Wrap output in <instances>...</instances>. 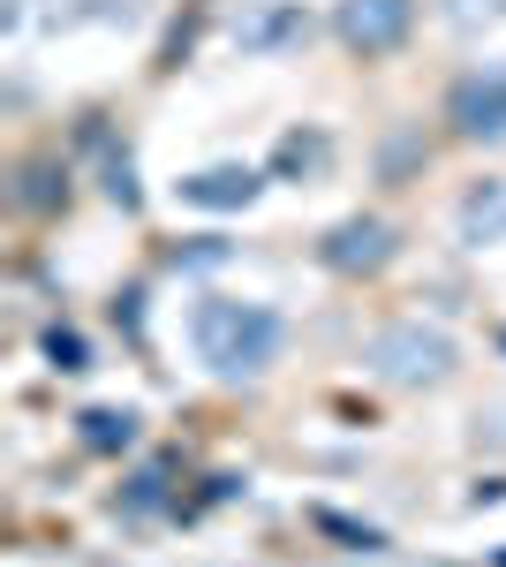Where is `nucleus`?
<instances>
[{
  "label": "nucleus",
  "instance_id": "obj_8",
  "mask_svg": "<svg viewBox=\"0 0 506 567\" xmlns=\"http://www.w3.org/2000/svg\"><path fill=\"white\" fill-rule=\"evenodd\" d=\"M128 439H136V416H128V409H91L84 416V446H99V454H114Z\"/></svg>",
  "mask_w": 506,
  "mask_h": 567
},
{
  "label": "nucleus",
  "instance_id": "obj_7",
  "mask_svg": "<svg viewBox=\"0 0 506 567\" xmlns=\"http://www.w3.org/2000/svg\"><path fill=\"white\" fill-rule=\"evenodd\" d=\"M462 235H468V243H499V235H506V182H484V189H468Z\"/></svg>",
  "mask_w": 506,
  "mask_h": 567
},
{
  "label": "nucleus",
  "instance_id": "obj_10",
  "mask_svg": "<svg viewBox=\"0 0 506 567\" xmlns=\"http://www.w3.org/2000/svg\"><path fill=\"white\" fill-rule=\"evenodd\" d=\"M45 349L61 355V371H76V363H84V341H69V333H53V341H45Z\"/></svg>",
  "mask_w": 506,
  "mask_h": 567
},
{
  "label": "nucleus",
  "instance_id": "obj_9",
  "mask_svg": "<svg viewBox=\"0 0 506 567\" xmlns=\"http://www.w3.org/2000/svg\"><path fill=\"white\" fill-rule=\"evenodd\" d=\"M476 16H506V0H454V23H476Z\"/></svg>",
  "mask_w": 506,
  "mask_h": 567
},
{
  "label": "nucleus",
  "instance_id": "obj_3",
  "mask_svg": "<svg viewBox=\"0 0 506 567\" xmlns=\"http://www.w3.org/2000/svg\"><path fill=\"white\" fill-rule=\"evenodd\" d=\"M333 23L355 53H393L409 39V23H416V0H340Z\"/></svg>",
  "mask_w": 506,
  "mask_h": 567
},
{
  "label": "nucleus",
  "instance_id": "obj_5",
  "mask_svg": "<svg viewBox=\"0 0 506 567\" xmlns=\"http://www.w3.org/2000/svg\"><path fill=\"white\" fill-rule=\"evenodd\" d=\"M454 122H462V136H506V69L454 91Z\"/></svg>",
  "mask_w": 506,
  "mask_h": 567
},
{
  "label": "nucleus",
  "instance_id": "obj_6",
  "mask_svg": "<svg viewBox=\"0 0 506 567\" xmlns=\"http://www.w3.org/2000/svg\"><path fill=\"white\" fill-rule=\"evenodd\" d=\"M182 197H189V205H211V213H227V205H250V197H257V175H250V167H211V175L182 182Z\"/></svg>",
  "mask_w": 506,
  "mask_h": 567
},
{
  "label": "nucleus",
  "instance_id": "obj_4",
  "mask_svg": "<svg viewBox=\"0 0 506 567\" xmlns=\"http://www.w3.org/2000/svg\"><path fill=\"white\" fill-rule=\"evenodd\" d=\"M385 258H393V227L385 219H340L326 235V265L333 272H379Z\"/></svg>",
  "mask_w": 506,
  "mask_h": 567
},
{
  "label": "nucleus",
  "instance_id": "obj_2",
  "mask_svg": "<svg viewBox=\"0 0 506 567\" xmlns=\"http://www.w3.org/2000/svg\"><path fill=\"white\" fill-rule=\"evenodd\" d=\"M379 379H393V386H438L446 371H454V341L438 333V326H416V318H401V326H385L379 341H371V355H363Z\"/></svg>",
  "mask_w": 506,
  "mask_h": 567
},
{
  "label": "nucleus",
  "instance_id": "obj_1",
  "mask_svg": "<svg viewBox=\"0 0 506 567\" xmlns=\"http://www.w3.org/2000/svg\"><path fill=\"white\" fill-rule=\"evenodd\" d=\"M197 355L219 379H257L280 355V318L242 296H211V303H197Z\"/></svg>",
  "mask_w": 506,
  "mask_h": 567
}]
</instances>
